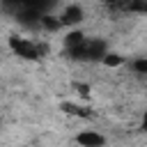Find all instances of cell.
<instances>
[{
  "label": "cell",
  "instance_id": "6da1fadb",
  "mask_svg": "<svg viewBox=\"0 0 147 147\" xmlns=\"http://www.w3.org/2000/svg\"><path fill=\"white\" fill-rule=\"evenodd\" d=\"M11 46L14 51L21 55V57H28V60H39L44 55V46H39L37 41H28V39H11Z\"/></svg>",
  "mask_w": 147,
  "mask_h": 147
},
{
  "label": "cell",
  "instance_id": "7a4b0ae2",
  "mask_svg": "<svg viewBox=\"0 0 147 147\" xmlns=\"http://www.w3.org/2000/svg\"><path fill=\"white\" fill-rule=\"evenodd\" d=\"M57 18L62 21V25H71L74 28V25H80L85 21V11H83L80 5H67Z\"/></svg>",
  "mask_w": 147,
  "mask_h": 147
},
{
  "label": "cell",
  "instance_id": "3957f363",
  "mask_svg": "<svg viewBox=\"0 0 147 147\" xmlns=\"http://www.w3.org/2000/svg\"><path fill=\"white\" fill-rule=\"evenodd\" d=\"M76 142H78L80 147H103V145H106V138H103L101 133L92 131V129H85V131L76 133Z\"/></svg>",
  "mask_w": 147,
  "mask_h": 147
},
{
  "label": "cell",
  "instance_id": "277c9868",
  "mask_svg": "<svg viewBox=\"0 0 147 147\" xmlns=\"http://www.w3.org/2000/svg\"><path fill=\"white\" fill-rule=\"evenodd\" d=\"M85 41H87V37H85L80 30H71V32H67V37H64V46L69 48V53L76 51V48H80Z\"/></svg>",
  "mask_w": 147,
  "mask_h": 147
},
{
  "label": "cell",
  "instance_id": "5b68a950",
  "mask_svg": "<svg viewBox=\"0 0 147 147\" xmlns=\"http://www.w3.org/2000/svg\"><path fill=\"white\" fill-rule=\"evenodd\" d=\"M39 23H41V28L48 30V32H55V30H60V25H62L60 18H53V16H48V14H41Z\"/></svg>",
  "mask_w": 147,
  "mask_h": 147
},
{
  "label": "cell",
  "instance_id": "8992f818",
  "mask_svg": "<svg viewBox=\"0 0 147 147\" xmlns=\"http://www.w3.org/2000/svg\"><path fill=\"white\" fill-rule=\"evenodd\" d=\"M101 62H103L106 67H119V64L124 62V57H122V55H117V53H108Z\"/></svg>",
  "mask_w": 147,
  "mask_h": 147
},
{
  "label": "cell",
  "instance_id": "52a82bcc",
  "mask_svg": "<svg viewBox=\"0 0 147 147\" xmlns=\"http://www.w3.org/2000/svg\"><path fill=\"white\" fill-rule=\"evenodd\" d=\"M131 69L136 71V74H147V57H138V60H133L131 62Z\"/></svg>",
  "mask_w": 147,
  "mask_h": 147
},
{
  "label": "cell",
  "instance_id": "ba28073f",
  "mask_svg": "<svg viewBox=\"0 0 147 147\" xmlns=\"http://www.w3.org/2000/svg\"><path fill=\"white\" fill-rule=\"evenodd\" d=\"M140 129H142V131H147V110L142 113V122H140Z\"/></svg>",
  "mask_w": 147,
  "mask_h": 147
}]
</instances>
